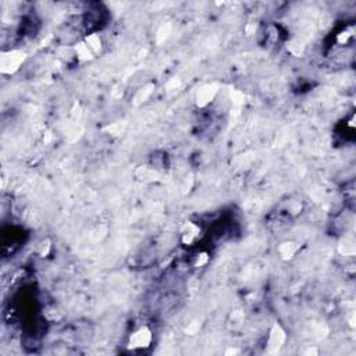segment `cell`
<instances>
[{
    "label": "cell",
    "mask_w": 356,
    "mask_h": 356,
    "mask_svg": "<svg viewBox=\"0 0 356 356\" xmlns=\"http://www.w3.org/2000/svg\"><path fill=\"white\" fill-rule=\"evenodd\" d=\"M220 92V86L216 82H206L203 85H201L195 90V96H194V102L198 109H206L210 105L215 103V101L219 96Z\"/></svg>",
    "instance_id": "3"
},
{
    "label": "cell",
    "mask_w": 356,
    "mask_h": 356,
    "mask_svg": "<svg viewBox=\"0 0 356 356\" xmlns=\"http://www.w3.org/2000/svg\"><path fill=\"white\" fill-rule=\"evenodd\" d=\"M209 262H210V255H209V252L201 251L196 253L192 263H194V266L195 267L201 269V267L207 266V265H209Z\"/></svg>",
    "instance_id": "12"
},
{
    "label": "cell",
    "mask_w": 356,
    "mask_h": 356,
    "mask_svg": "<svg viewBox=\"0 0 356 356\" xmlns=\"http://www.w3.org/2000/svg\"><path fill=\"white\" fill-rule=\"evenodd\" d=\"M299 251H301V244L296 241L281 242L278 248H277V253L284 262L292 260Z\"/></svg>",
    "instance_id": "6"
},
{
    "label": "cell",
    "mask_w": 356,
    "mask_h": 356,
    "mask_svg": "<svg viewBox=\"0 0 356 356\" xmlns=\"http://www.w3.org/2000/svg\"><path fill=\"white\" fill-rule=\"evenodd\" d=\"M84 42L89 46V49L95 53V56L101 55L102 51H103V39H102L101 34H98V32H90V34H88V35L84 38Z\"/></svg>",
    "instance_id": "9"
},
{
    "label": "cell",
    "mask_w": 356,
    "mask_h": 356,
    "mask_svg": "<svg viewBox=\"0 0 356 356\" xmlns=\"http://www.w3.org/2000/svg\"><path fill=\"white\" fill-rule=\"evenodd\" d=\"M342 245H344V248H345V251H344L345 256L355 255V241H353V240L345 238L344 242H342Z\"/></svg>",
    "instance_id": "16"
},
{
    "label": "cell",
    "mask_w": 356,
    "mask_h": 356,
    "mask_svg": "<svg viewBox=\"0 0 356 356\" xmlns=\"http://www.w3.org/2000/svg\"><path fill=\"white\" fill-rule=\"evenodd\" d=\"M156 90V84L155 82H146L142 86H139L138 89L135 90V93L132 95V106L134 107H142L149 102L153 93Z\"/></svg>",
    "instance_id": "5"
},
{
    "label": "cell",
    "mask_w": 356,
    "mask_h": 356,
    "mask_svg": "<svg viewBox=\"0 0 356 356\" xmlns=\"http://www.w3.org/2000/svg\"><path fill=\"white\" fill-rule=\"evenodd\" d=\"M353 38V28H346L337 35V42L340 45H346Z\"/></svg>",
    "instance_id": "15"
},
{
    "label": "cell",
    "mask_w": 356,
    "mask_h": 356,
    "mask_svg": "<svg viewBox=\"0 0 356 356\" xmlns=\"http://www.w3.org/2000/svg\"><path fill=\"white\" fill-rule=\"evenodd\" d=\"M287 48H288V52L294 56H301L305 51V45L299 39H291L287 43Z\"/></svg>",
    "instance_id": "13"
},
{
    "label": "cell",
    "mask_w": 356,
    "mask_h": 356,
    "mask_svg": "<svg viewBox=\"0 0 356 356\" xmlns=\"http://www.w3.org/2000/svg\"><path fill=\"white\" fill-rule=\"evenodd\" d=\"M153 341H155V336L151 327L140 326L128 336L127 349L131 352H145L151 349Z\"/></svg>",
    "instance_id": "2"
},
{
    "label": "cell",
    "mask_w": 356,
    "mask_h": 356,
    "mask_svg": "<svg viewBox=\"0 0 356 356\" xmlns=\"http://www.w3.org/2000/svg\"><path fill=\"white\" fill-rule=\"evenodd\" d=\"M127 123L126 121H117V123H111L107 127L103 128L106 134H109L110 136H120L124 131H126Z\"/></svg>",
    "instance_id": "11"
},
{
    "label": "cell",
    "mask_w": 356,
    "mask_h": 356,
    "mask_svg": "<svg viewBox=\"0 0 356 356\" xmlns=\"http://www.w3.org/2000/svg\"><path fill=\"white\" fill-rule=\"evenodd\" d=\"M203 238V228L195 221H185L180 228V241L184 246L198 245Z\"/></svg>",
    "instance_id": "4"
},
{
    "label": "cell",
    "mask_w": 356,
    "mask_h": 356,
    "mask_svg": "<svg viewBox=\"0 0 356 356\" xmlns=\"http://www.w3.org/2000/svg\"><path fill=\"white\" fill-rule=\"evenodd\" d=\"M73 53L81 63H88V61H92L96 57L95 53L90 51L89 46L86 45L84 39L77 42L76 45L73 46Z\"/></svg>",
    "instance_id": "8"
},
{
    "label": "cell",
    "mask_w": 356,
    "mask_h": 356,
    "mask_svg": "<svg viewBox=\"0 0 356 356\" xmlns=\"http://www.w3.org/2000/svg\"><path fill=\"white\" fill-rule=\"evenodd\" d=\"M138 171L144 173V174L136 173V177H138V180L140 181H145V182H155V181H157V178H159V171L156 170L155 167H148V165H145V167H140Z\"/></svg>",
    "instance_id": "10"
},
{
    "label": "cell",
    "mask_w": 356,
    "mask_h": 356,
    "mask_svg": "<svg viewBox=\"0 0 356 356\" xmlns=\"http://www.w3.org/2000/svg\"><path fill=\"white\" fill-rule=\"evenodd\" d=\"M36 252L40 257H48V255L52 252V241L49 238H45L38 244L36 246Z\"/></svg>",
    "instance_id": "14"
},
{
    "label": "cell",
    "mask_w": 356,
    "mask_h": 356,
    "mask_svg": "<svg viewBox=\"0 0 356 356\" xmlns=\"http://www.w3.org/2000/svg\"><path fill=\"white\" fill-rule=\"evenodd\" d=\"M28 56L21 49H9L0 55V73L3 76H14L26 64Z\"/></svg>",
    "instance_id": "1"
},
{
    "label": "cell",
    "mask_w": 356,
    "mask_h": 356,
    "mask_svg": "<svg viewBox=\"0 0 356 356\" xmlns=\"http://www.w3.org/2000/svg\"><path fill=\"white\" fill-rule=\"evenodd\" d=\"M286 341L287 334L286 331H284V328H282L278 323H274L273 327H271L270 334H269V342H267L269 346L278 349V348H281V346L286 344Z\"/></svg>",
    "instance_id": "7"
}]
</instances>
